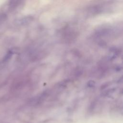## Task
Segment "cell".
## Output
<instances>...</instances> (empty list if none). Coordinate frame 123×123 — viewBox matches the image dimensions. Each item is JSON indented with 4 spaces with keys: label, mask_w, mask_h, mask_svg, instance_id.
I'll return each instance as SVG.
<instances>
[{
    "label": "cell",
    "mask_w": 123,
    "mask_h": 123,
    "mask_svg": "<svg viewBox=\"0 0 123 123\" xmlns=\"http://www.w3.org/2000/svg\"><path fill=\"white\" fill-rule=\"evenodd\" d=\"M123 69V62L122 63V64L121 65H120L118 67H117L116 70L117 71H119V70L120 71V70H122Z\"/></svg>",
    "instance_id": "cell-6"
},
{
    "label": "cell",
    "mask_w": 123,
    "mask_h": 123,
    "mask_svg": "<svg viewBox=\"0 0 123 123\" xmlns=\"http://www.w3.org/2000/svg\"><path fill=\"white\" fill-rule=\"evenodd\" d=\"M116 89L115 88H110V89H108V90H105L104 91H103V95L104 96H107L108 95H110L112 93H113L115 91Z\"/></svg>",
    "instance_id": "cell-2"
},
{
    "label": "cell",
    "mask_w": 123,
    "mask_h": 123,
    "mask_svg": "<svg viewBox=\"0 0 123 123\" xmlns=\"http://www.w3.org/2000/svg\"><path fill=\"white\" fill-rule=\"evenodd\" d=\"M7 18V15L6 14L2 13H0V25L4 22Z\"/></svg>",
    "instance_id": "cell-3"
},
{
    "label": "cell",
    "mask_w": 123,
    "mask_h": 123,
    "mask_svg": "<svg viewBox=\"0 0 123 123\" xmlns=\"http://www.w3.org/2000/svg\"><path fill=\"white\" fill-rule=\"evenodd\" d=\"M117 82H118V83H119V84H123V75L122 76H121L119 78Z\"/></svg>",
    "instance_id": "cell-5"
},
{
    "label": "cell",
    "mask_w": 123,
    "mask_h": 123,
    "mask_svg": "<svg viewBox=\"0 0 123 123\" xmlns=\"http://www.w3.org/2000/svg\"><path fill=\"white\" fill-rule=\"evenodd\" d=\"M95 84H96L94 80H89L87 82V84L88 86L89 87H94L95 86Z\"/></svg>",
    "instance_id": "cell-4"
},
{
    "label": "cell",
    "mask_w": 123,
    "mask_h": 123,
    "mask_svg": "<svg viewBox=\"0 0 123 123\" xmlns=\"http://www.w3.org/2000/svg\"><path fill=\"white\" fill-rule=\"evenodd\" d=\"M23 0H9V8L10 10H14L16 9L22 3Z\"/></svg>",
    "instance_id": "cell-1"
}]
</instances>
